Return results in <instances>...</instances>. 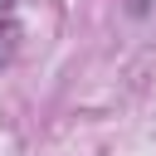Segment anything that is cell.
Instances as JSON below:
<instances>
[{"label": "cell", "mask_w": 156, "mask_h": 156, "mask_svg": "<svg viewBox=\"0 0 156 156\" xmlns=\"http://www.w3.org/2000/svg\"><path fill=\"white\" fill-rule=\"evenodd\" d=\"M10 49H15V24H0V63L10 58Z\"/></svg>", "instance_id": "1"}]
</instances>
